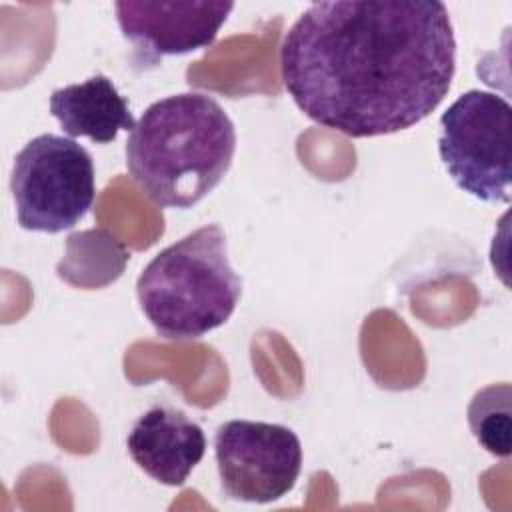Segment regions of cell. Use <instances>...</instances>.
Returning <instances> with one entry per match:
<instances>
[{
	"instance_id": "obj_1",
	"label": "cell",
	"mask_w": 512,
	"mask_h": 512,
	"mask_svg": "<svg viewBox=\"0 0 512 512\" xmlns=\"http://www.w3.org/2000/svg\"><path fill=\"white\" fill-rule=\"evenodd\" d=\"M454 70L450 14L436 0L314 2L280 46L294 104L350 138L422 122L448 94Z\"/></svg>"
},
{
	"instance_id": "obj_2",
	"label": "cell",
	"mask_w": 512,
	"mask_h": 512,
	"mask_svg": "<svg viewBox=\"0 0 512 512\" xmlns=\"http://www.w3.org/2000/svg\"><path fill=\"white\" fill-rule=\"evenodd\" d=\"M236 128L208 94L182 92L150 104L126 140V168L164 208H192L226 176Z\"/></svg>"
},
{
	"instance_id": "obj_3",
	"label": "cell",
	"mask_w": 512,
	"mask_h": 512,
	"mask_svg": "<svg viewBox=\"0 0 512 512\" xmlns=\"http://www.w3.org/2000/svg\"><path fill=\"white\" fill-rule=\"evenodd\" d=\"M136 294L166 340H192L222 326L242 294L224 230L206 224L160 250L138 276Z\"/></svg>"
},
{
	"instance_id": "obj_4",
	"label": "cell",
	"mask_w": 512,
	"mask_h": 512,
	"mask_svg": "<svg viewBox=\"0 0 512 512\" xmlns=\"http://www.w3.org/2000/svg\"><path fill=\"white\" fill-rule=\"evenodd\" d=\"M438 152L458 188L482 202L508 204L512 184V106L468 90L440 116Z\"/></svg>"
},
{
	"instance_id": "obj_5",
	"label": "cell",
	"mask_w": 512,
	"mask_h": 512,
	"mask_svg": "<svg viewBox=\"0 0 512 512\" xmlns=\"http://www.w3.org/2000/svg\"><path fill=\"white\" fill-rule=\"evenodd\" d=\"M10 192L20 228L64 232L78 224L94 202L92 156L72 138L40 134L16 154Z\"/></svg>"
},
{
	"instance_id": "obj_6",
	"label": "cell",
	"mask_w": 512,
	"mask_h": 512,
	"mask_svg": "<svg viewBox=\"0 0 512 512\" xmlns=\"http://www.w3.org/2000/svg\"><path fill=\"white\" fill-rule=\"evenodd\" d=\"M220 484L226 496L266 504L286 496L302 468V446L282 424L230 420L214 436Z\"/></svg>"
},
{
	"instance_id": "obj_7",
	"label": "cell",
	"mask_w": 512,
	"mask_h": 512,
	"mask_svg": "<svg viewBox=\"0 0 512 512\" xmlns=\"http://www.w3.org/2000/svg\"><path fill=\"white\" fill-rule=\"evenodd\" d=\"M232 8L234 2L224 0H120L114 4L122 36L134 44L144 62L152 64L162 56L208 48Z\"/></svg>"
},
{
	"instance_id": "obj_8",
	"label": "cell",
	"mask_w": 512,
	"mask_h": 512,
	"mask_svg": "<svg viewBox=\"0 0 512 512\" xmlns=\"http://www.w3.org/2000/svg\"><path fill=\"white\" fill-rule=\"evenodd\" d=\"M126 446L132 460L150 478L166 486H180L204 458L206 436L182 410L154 406L136 420Z\"/></svg>"
},
{
	"instance_id": "obj_9",
	"label": "cell",
	"mask_w": 512,
	"mask_h": 512,
	"mask_svg": "<svg viewBox=\"0 0 512 512\" xmlns=\"http://www.w3.org/2000/svg\"><path fill=\"white\" fill-rule=\"evenodd\" d=\"M50 114L70 138L86 136L96 144H108L116 140L120 130L132 132L136 128L128 100L104 74L54 90Z\"/></svg>"
},
{
	"instance_id": "obj_10",
	"label": "cell",
	"mask_w": 512,
	"mask_h": 512,
	"mask_svg": "<svg viewBox=\"0 0 512 512\" xmlns=\"http://www.w3.org/2000/svg\"><path fill=\"white\" fill-rule=\"evenodd\" d=\"M468 426L484 450L508 458L512 452V386L498 382L478 390L468 406Z\"/></svg>"
}]
</instances>
